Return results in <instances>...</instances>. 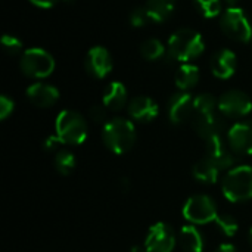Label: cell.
<instances>
[{"label":"cell","mask_w":252,"mask_h":252,"mask_svg":"<svg viewBox=\"0 0 252 252\" xmlns=\"http://www.w3.org/2000/svg\"><path fill=\"white\" fill-rule=\"evenodd\" d=\"M15 103L10 97H7L6 94L0 96V120H6L12 112H13Z\"/></svg>","instance_id":"f546056e"},{"label":"cell","mask_w":252,"mask_h":252,"mask_svg":"<svg viewBox=\"0 0 252 252\" xmlns=\"http://www.w3.org/2000/svg\"><path fill=\"white\" fill-rule=\"evenodd\" d=\"M199 81V69L196 65L192 63H183L177 74H176V86L182 90L186 92L192 87H195Z\"/></svg>","instance_id":"7402d4cb"},{"label":"cell","mask_w":252,"mask_h":252,"mask_svg":"<svg viewBox=\"0 0 252 252\" xmlns=\"http://www.w3.org/2000/svg\"><path fill=\"white\" fill-rule=\"evenodd\" d=\"M207 143V158H210L220 170H229L235 164V158L232 152L226 148V143L223 142V137L211 139Z\"/></svg>","instance_id":"2e32d148"},{"label":"cell","mask_w":252,"mask_h":252,"mask_svg":"<svg viewBox=\"0 0 252 252\" xmlns=\"http://www.w3.org/2000/svg\"><path fill=\"white\" fill-rule=\"evenodd\" d=\"M179 244L185 252L204 251V238L195 226H183L180 229Z\"/></svg>","instance_id":"d6986e66"},{"label":"cell","mask_w":252,"mask_h":252,"mask_svg":"<svg viewBox=\"0 0 252 252\" xmlns=\"http://www.w3.org/2000/svg\"><path fill=\"white\" fill-rule=\"evenodd\" d=\"M84 66L92 77L105 78L112 69L111 53L102 46H94L87 52L84 59Z\"/></svg>","instance_id":"30bf717a"},{"label":"cell","mask_w":252,"mask_h":252,"mask_svg":"<svg viewBox=\"0 0 252 252\" xmlns=\"http://www.w3.org/2000/svg\"><path fill=\"white\" fill-rule=\"evenodd\" d=\"M204 18H216L221 13V0H193Z\"/></svg>","instance_id":"484cf974"},{"label":"cell","mask_w":252,"mask_h":252,"mask_svg":"<svg viewBox=\"0 0 252 252\" xmlns=\"http://www.w3.org/2000/svg\"><path fill=\"white\" fill-rule=\"evenodd\" d=\"M55 168L62 176H69L75 168V157L66 149H61L55 155Z\"/></svg>","instance_id":"603a6c76"},{"label":"cell","mask_w":252,"mask_h":252,"mask_svg":"<svg viewBox=\"0 0 252 252\" xmlns=\"http://www.w3.org/2000/svg\"><path fill=\"white\" fill-rule=\"evenodd\" d=\"M217 108L229 118H242L252 111V100L241 90H229L220 96Z\"/></svg>","instance_id":"ba28073f"},{"label":"cell","mask_w":252,"mask_h":252,"mask_svg":"<svg viewBox=\"0 0 252 252\" xmlns=\"http://www.w3.org/2000/svg\"><path fill=\"white\" fill-rule=\"evenodd\" d=\"M214 223L219 226V229L221 230V233H224L227 238L235 236L236 232H238V229H239L238 221L232 216H229V214H219Z\"/></svg>","instance_id":"4316f807"},{"label":"cell","mask_w":252,"mask_h":252,"mask_svg":"<svg viewBox=\"0 0 252 252\" xmlns=\"http://www.w3.org/2000/svg\"><path fill=\"white\" fill-rule=\"evenodd\" d=\"M224 1H226V3H227L230 7H235V6H236V4H238L241 0H224Z\"/></svg>","instance_id":"8d00e7d4"},{"label":"cell","mask_w":252,"mask_h":252,"mask_svg":"<svg viewBox=\"0 0 252 252\" xmlns=\"http://www.w3.org/2000/svg\"><path fill=\"white\" fill-rule=\"evenodd\" d=\"M27 97L32 105L38 108H49L58 102L59 90L52 84L34 83L27 89Z\"/></svg>","instance_id":"5bb4252c"},{"label":"cell","mask_w":252,"mask_h":252,"mask_svg":"<svg viewBox=\"0 0 252 252\" xmlns=\"http://www.w3.org/2000/svg\"><path fill=\"white\" fill-rule=\"evenodd\" d=\"M121 186H123V190H124V192H128V190H130V188H131V185H130V180H128V179H123V182H121Z\"/></svg>","instance_id":"e575fe53"},{"label":"cell","mask_w":252,"mask_h":252,"mask_svg":"<svg viewBox=\"0 0 252 252\" xmlns=\"http://www.w3.org/2000/svg\"><path fill=\"white\" fill-rule=\"evenodd\" d=\"M102 139L105 146L115 155L128 152L136 142L134 124L123 117L112 118L105 123L102 130Z\"/></svg>","instance_id":"7a4b0ae2"},{"label":"cell","mask_w":252,"mask_h":252,"mask_svg":"<svg viewBox=\"0 0 252 252\" xmlns=\"http://www.w3.org/2000/svg\"><path fill=\"white\" fill-rule=\"evenodd\" d=\"M130 252H148V250H146L145 245H143V247H142V245H137V247H133Z\"/></svg>","instance_id":"d590c367"},{"label":"cell","mask_w":252,"mask_h":252,"mask_svg":"<svg viewBox=\"0 0 252 252\" xmlns=\"http://www.w3.org/2000/svg\"><path fill=\"white\" fill-rule=\"evenodd\" d=\"M149 21H151V18H149V15H148L145 7H136L130 13V24L133 27H136V28L145 27Z\"/></svg>","instance_id":"f1b7e54d"},{"label":"cell","mask_w":252,"mask_h":252,"mask_svg":"<svg viewBox=\"0 0 252 252\" xmlns=\"http://www.w3.org/2000/svg\"><path fill=\"white\" fill-rule=\"evenodd\" d=\"M193 128L199 137H202L205 142L216 139V137H223V123L221 120L213 114H204V115H193Z\"/></svg>","instance_id":"4fadbf2b"},{"label":"cell","mask_w":252,"mask_h":252,"mask_svg":"<svg viewBox=\"0 0 252 252\" xmlns=\"http://www.w3.org/2000/svg\"><path fill=\"white\" fill-rule=\"evenodd\" d=\"M227 142L232 151L241 155H252V120L239 121L230 127Z\"/></svg>","instance_id":"8fae6325"},{"label":"cell","mask_w":252,"mask_h":252,"mask_svg":"<svg viewBox=\"0 0 252 252\" xmlns=\"http://www.w3.org/2000/svg\"><path fill=\"white\" fill-rule=\"evenodd\" d=\"M193 115V97L186 93L180 92L171 96L168 102V117L173 124H183Z\"/></svg>","instance_id":"7c38bea8"},{"label":"cell","mask_w":252,"mask_h":252,"mask_svg":"<svg viewBox=\"0 0 252 252\" xmlns=\"http://www.w3.org/2000/svg\"><path fill=\"white\" fill-rule=\"evenodd\" d=\"M89 127L81 114L77 111L65 109L56 117L55 134L61 139L63 145L77 146L87 139Z\"/></svg>","instance_id":"3957f363"},{"label":"cell","mask_w":252,"mask_h":252,"mask_svg":"<svg viewBox=\"0 0 252 252\" xmlns=\"http://www.w3.org/2000/svg\"><path fill=\"white\" fill-rule=\"evenodd\" d=\"M1 47L4 49L6 53L9 55H18L22 52V41L15 37V35H10V34H4L1 37Z\"/></svg>","instance_id":"83f0119b"},{"label":"cell","mask_w":252,"mask_h":252,"mask_svg":"<svg viewBox=\"0 0 252 252\" xmlns=\"http://www.w3.org/2000/svg\"><path fill=\"white\" fill-rule=\"evenodd\" d=\"M205 43L202 35L190 28H180L173 32L168 40V58L177 62L189 63L204 53Z\"/></svg>","instance_id":"6da1fadb"},{"label":"cell","mask_w":252,"mask_h":252,"mask_svg":"<svg viewBox=\"0 0 252 252\" xmlns=\"http://www.w3.org/2000/svg\"><path fill=\"white\" fill-rule=\"evenodd\" d=\"M211 71L217 78H230L236 71V55L229 49L219 50L211 59Z\"/></svg>","instance_id":"e0dca14e"},{"label":"cell","mask_w":252,"mask_h":252,"mask_svg":"<svg viewBox=\"0 0 252 252\" xmlns=\"http://www.w3.org/2000/svg\"><path fill=\"white\" fill-rule=\"evenodd\" d=\"M59 145H63V143L61 142V139H59L56 134H52V136H49V137L44 140V151H53V149H56Z\"/></svg>","instance_id":"1f68e13d"},{"label":"cell","mask_w":252,"mask_h":252,"mask_svg":"<svg viewBox=\"0 0 252 252\" xmlns=\"http://www.w3.org/2000/svg\"><path fill=\"white\" fill-rule=\"evenodd\" d=\"M32 4L38 6V7H44V9H49L52 6H55L59 0H30Z\"/></svg>","instance_id":"d6a6232c"},{"label":"cell","mask_w":252,"mask_h":252,"mask_svg":"<svg viewBox=\"0 0 252 252\" xmlns=\"http://www.w3.org/2000/svg\"><path fill=\"white\" fill-rule=\"evenodd\" d=\"M216 252H236V248H235V245H232V244H221Z\"/></svg>","instance_id":"836d02e7"},{"label":"cell","mask_w":252,"mask_h":252,"mask_svg":"<svg viewBox=\"0 0 252 252\" xmlns=\"http://www.w3.org/2000/svg\"><path fill=\"white\" fill-rule=\"evenodd\" d=\"M224 34L236 41L248 43L252 40V25L241 7H229L220 19Z\"/></svg>","instance_id":"8992f818"},{"label":"cell","mask_w":252,"mask_h":252,"mask_svg":"<svg viewBox=\"0 0 252 252\" xmlns=\"http://www.w3.org/2000/svg\"><path fill=\"white\" fill-rule=\"evenodd\" d=\"M140 52H142V56L146 59V61H158L161 58H164L165 55V46L157 40V38H149L146 41L142 43V47H140Z\"/></svg>","instance_id":"cb8c5ba5"},{"label":"cell","mask_w":252,"mask_h":252,"mask_svg":"<svg viewBox=\"0 0 252 252\" xmlns=\"http://www.w3.org/2000/svg\"><path fill=\"white\" fill-rule=\"evenodd\" d=\"M127 103V89L120 81H112L103 92L102 105L111 111H120Z\"/></svg>","instance_id":"ac0fdd59"},{"label":"cell","mask_w":252,"mask_h":252,"mask_svg":"<svg viewBox=\"0 0 252 252\" xmlns=\"http://www.w3.org/2000/svg\"><path fill=\"white\" fill-rule=\"evenodd\" d=\"M176 7V0H146L145 9L154 22H164L171 16Z\"/></svg>","instance_id":"ffe728a7"},{"label":"cell","mask_w":252,"mask_h":252,"mask_svg":"<svg viewBox=\"0 0 252 252\" xmlns=\"http://www.w3.org/2000/svg\"><path fill=\"white\" fill-rule=\"evenodd\" d=\"M221 190L230 202H245L252 198V167L238 165L227 171Z\"/></svg>","instance_id":"277c9868"},{"label":"cell","mask_w":252,"mask_h":252,"mask_svg":"<svg viewBox=\"0 0 252 252\" xmlns=\"http://www.w3.org/2000/svg\"><path fill=\"white\" fill-rule=\"evenodd\" d=\"M248 239H250V244H251V247H252V227H251V230H250V236H248Z\"/></svg>","instance_id":"74e56055"},{"label":"cell","mask_w":252,"mask_h":252,"mask_svg":"<svg viewBox=\"0 0 252 252\" xmlns=\"http://www.w3.org/2000/svg\"><path fill=\"white\" fill-rule=\"evenodd\" d=\"M183 216L193 224H208L216 221L219 211L216 202L207 195H195L183 205Z\"/></svg>","instance_id":"52a82bcc"},{"label":"cell","mask_w":252,"mask_h":252,"mask_svg":"<svg viewBox=\"0 0 252 252\" xmlns=\"http://www.w3.org/2000/svg\"><path fill=\"white\" fill-rule=\"evenodd\" d=\"M219 102L216 97L210 93H202L196 97H193V115H204V114H213L216 111V106Z\"/></svg>","instance_id":"d4e9b609"},{"label":"cell","mask_w":252,"mask_h":252,"mask_svg":"<svg viewBox=\"0 0 252 252\" xmlns=\"http://www.w3.org/2000/svg\"><path fill=\"white\" fill-rule=\"evenodd\" d=\"M193 177L201 182V183H207V185H211V183H216L217 179H219V174H220V168L210 159V158H202L199 159L195 165H193Z\"/></svg>","instance_id":"44dd1931"},{"label":"cell","mask_w":252,"mask_h":252,"mask_svg":"<svg viewBox=\"0 0 252 252\" xmlns=\"http://www.w3.org/2000/svg\"><path fill=\"white\" fill-rule=\"evenodd\" d=\"M90 117L96 123H103L106 120V108L103 105H94L90 108Z\"/></svg>","instance_id":"4dcf8cb0"},{"label":"cell","mask_w":252,"mask_h":252,"mask_svg":"<svg viewBox=\"0 0 252 252\" xmlns=\"http://www.w3.org/2000/svg\"><path fill=\"white\" fill-rule=\"evenodd\" d=\"M128 114L133 120L140 123H149L155 120L159 114L158 103L148 96H137L131 99L128 105Z\"/></svg>","instance_id":"9a60e30c"},{"label":"cell","mask_w":252,"mask_h":252,"mask_svg":"<svg viewBox=\"0 0 252 252\" xmlns=\"http://www.w3.org/2000/svg\"><path fill=\"white\" fill-rule=\"evenodd\" d=\"M21 71L31 78H46L55 69V59L52 55L40 47L27 49L19 59Z\"/></svg>","instance_id":"5b68a950"},{"label":"cell","mask_w":252,"mask_h":252,"mask_svg":"<svg viewBox=\"0 0 252 252\" xmlns=\"http://www.w3.org/2000/svg\"><path fill=\"white\" fill-rule=\"evenodd\" d=\"M148 252H173L176 248V233L167 223L154 224L145 239Z\"/></svg>","instance_id":"9c48e42d"}]
</instances>
